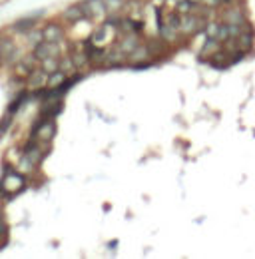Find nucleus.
I'll use <instances>...</instances> for the list:
<instances>
[{
  "label": "nucleus",
  "mask_w": 255,
  "mask_h": 259,
  "mask_svg": "<svg viewBox=\"0 0 255 259\" xmlns=\"http://www.w3.org/2000/svg\"><path fill=\"white\" fill-rule=\"evenodd\" d=\"M24 186H26L24 174H20V172H8V174L4 176V180L0 182V192H2L6 198H10V196L18 194Z\"/></svg>",
  "instance_id": "obj_1"
},
{
  "label": "nucleus",
  "mask_w": 255,
  "mask_h": 259,
  "mask_svg": "<svg viewBox=\"0 0 255 259\" xmlns=\"http://www.w3.org/2000/svg\"><path fill=\"white\" fill-rule=\"evenodd\" d=\"M56 136V124L54 120H38L36 122V128L32 132V138L38 140V142H44V144H50Z\"/></svg>",
  "instance_id": "obj_2"
},
{
  "label": "nucleus",
  "mask_w": 255,
  "mask_h": 259,
  "mask_svg": "<svg viewBox=\"0 0 255 259\" xmlns=\"http://www.w3.org/2000/svg\"><path fill=\"white\" fill-rule=\"evenodd\" d=\"M206 18L198 16V14H184L182 22H180V34H196L204 28Z\"/></svg>",
  "instance_id": "obj_3"
},
{
  "label": "nucleus",
  "mask_w": 255,
  "mask_h": 259,
  "mask_svg": "<svg viewBox=\"0 0 255 259\" xmlns=\"http://www.w3.org/2000/svg\"><path fill=\"white\" fill-rule=\"evenodd\" d=\"M34 56L42 62V60H48V58H58L60 56V46H58V42H40V44H36V48H34Z\"/></svg>",
  "instance_id": "obj_4"
},
{
  "label": "nucleus",
  "mask_w": 255,
  "mask_h": 259,
  "mask_svg": "<svg viewBox=\"0 0 255 259\" xmlns=\"http://www.w3.org/2000/svg\"><path fill=\"white\" fill-rule=\"evenodd\" d=\"M222 20H224V24H230V26H246L248 24L244 8H240V6H230L228 10H224Z\"/></svg>",
  "instance_id": "obj_5"
},
{
  "label": "nucleus",
  "mask_w": 255,
  "mask_h": 259,
  "mask_svg": "<svg viewBox=\"0 0 255 259\" xmlns=\"http://www.w3.org/2000/svg\"><path fill=\"white\" fill-rule=\"evenodd\" d=\"M152 58V48L150 46H138L132 54H130V62L134 64V66H140V68H144V66H148V60Z\"/></svg>",
  "instance_id": "obj_6"
},
{
  "label": "nucleus",
  "mask_w": 255,
  "mask_h": 259,
  "mask_svg": "<svg viewBox=\"0 0 255 259\" xmlns=\"http://www.w3.org/2000/svg\"><path fill=\"white\" fill-rule=\"evenodd\" d=\"M234 40H236V48H238L240 52H246V54H248V50L254 48V32H252V28H246V30H244L240 36H236Z\"/></svg>",
  "instance_id": "obj_7"
},
{
  "label": "nucleus",
  "mask_w": 255,
  "mask_h": 259,
  "mask_svg": "<svg viewBox=\"0 0 255 259\" xmlns=\"http://www.w3.org/2000/svg\"><path fill=\"white\" fill-rule=\"evenodd\" d=\"M118 46H120V50H122L124 54H132V52L140 46L138 32H128V34H124V36H122V42H120Z\"/></svg>",
  "instance_id": "obj_8"
},
{
  "label": "nucleus",
  "mask_w": 255,
  "mask_h": 259,
  "mask_svg": "<svg viewBox=\"0 0 255 259\" xmlns=\"http://www.w3.org/2000/svg\"><path fill=\"white\" fill-rule=\"evenodd\" d=\"M48 72H44V70H34L30 76H28V88H32V90H36V88H42V86H48Z\"/></svg>",
  "instance_id": "obj_9"
},
{
  "label": "nucleus",
  "mask_w": 255,
  "mask_h": 259,
  "mask_svg": "<svg viewBox=\"0 0 255 259\" xmlns=\"http://www.w3.org/2000/svg\"><path fill=\"white\" fill-rule=\"evenodd\" d=\"M36 60H38V58H36L34 54H32V56H26V58H24V60H22V62L16 66V74H18V76H24V78H28V76L34 72Z\"/></svg>",
  "instance_id": "obj_10"
},
{
  "label": "nucleus",
  "mask_w": 255,
  "mask_h": 259,
  "mask_svg": "<svg viewBox=\"0 0 255 259\" xmlns=\"http://www.w3.org/2000/svg\"><path fill=\"white\" fill-rule=\"evenodd\" d=\"M42 32H44V40L46 42H60L64 38V30L58 24H48Z\"/></svg>",
  "instance_id": "obj_11"
},
{
  "label": "nucleus",
  "mask_w": 255,
  "mask_h": 259,
  "mask_svg": "<svg viewBox=\"0 0 255 259\" xmlns=\"http://www.w3.org/2000/svg\"><path fill=\"white\" fill-rule=\"evenodd\" d=\"M220 50H222V40H218V38H208L206 46L200 50V56H202V58H212V56H216Z\"/></svg>",
  "instance_id": "obj_12"
},
{
  "label": "nucleus",
  "mask_w": 255,
  "mask_h": 259,
  "mask_svg": "<svg viewBox=\"0 0 255 259\" xmlns=\"http://www.w3.org/2000/svg\"><path fill=\"white\" fill-rule=\"evenodd\" d=\"M124 52L120 50V46H116V48H112L110 52H108V56H106V66H122L126 60H124Z\"/></svg>",
  "instance_id": "obj_13"
},
{
  "label": "nucleus",
  "mask_w": 255,
  "mask_h": 259,
  "mask_svg": "<svg viewBox=\"0 0 255 259\" xmlns=\"http://www.w3.org/2000/svg\"><path fill=\"white\" fill-rule=\"evenodd\" d=\"M16 44L12 40H2L0 42V58L2 60H12L16 56Z\"/></svg>",
  "instance_id": "obj_14"
},
{
  "label": "nucleus",
  "mask_w": 255,
  "mask_h": 259,
  "mask_svg": "<svg viewBox=\"0 0 255 259\" xmlns=\"http://www.w3.org/2000/svg\"><path fill=\"white\" fill-rule=\"evenodd\" d=\"M70 60H72V64H74L76 70H82V68H86L90 64V58H88L86 50L84 52H72L70 54Z\"/></svg>",
  "instance_id": "obj_15"
},
{
  "label": "nucleus",
  "mask_w": 255,
  "mask_h": 259,
  "mask_svg": "<svg viewBox=\"0 0 255 259\" xmlns=\"http://www.w3.org/2000/svg\"><path fill=\"white\" fill-rule=\"evenodd\" d=\"M66 80H68V74L62 72V70H58V72H54V74L48 76V88H50V90H56V88H60Z\"/></svg>",
  "instance_id": "obj_16"
},
{
  "label": "nucleus",
  "mask_w": 255,
  "mask_h": 259,
  "mask_svg": "<svg viewBox=\"0 0 255 259\" xmlns=\"http://www.w3.org/2000/svg\"><path fill=\"white\" fill-rule=\"evenodd\" d=\"M38 16H42V12L36 14V16H32V18H26V20L16 22V24H14V30H16V32H30V30H34V28H36V18H38Z\"/></svg>",
  "instance_id": "obj_17"
},
{
  "label": "nucleus",
  "mask_w": 255,
  "mask_h": 259,
  "mask_svg": "<svg viewBox=\"0 0 255 259\" xmlns=\"http://www.w3.org/2000/svg\"><path fill=\"white\" fill-rule=\"evenodd\" d=\"M84 16H86V12L82 10V6H72V8H68L64 12V18L70 20V22H80Z\"/></svg>",
  "instance_id": "obj_18"
},
{
  "label": "nucleus",
  "mask_w": 255,
  "mask_h": 259,
  "mask_svg": "<svg viewBox=\"0 0 255 259\" xmlns=\"http://www.w3.org/2000/svg\"><path fill=\"white\" fill-rule=\"evenodd\" d=\"M42 70L48 72V74H54L60 70V58H48V60H42Z\"/></svg>",
  "instance_id": "obj_19"
},
{
  "label": "nucleus",
  "mask_w": 255,
  "mask_h": 259,
  "mask_svg": "<svg viewBox=\"0 0 255 259\" xmlns=\"http://www.w3.org/2000/svg\"><path fill=\"white\" fill-rule=\"evenodd\" d=\"M34 164L26 158V156H22V160H20V164H18V170H20V174H32L34 172Z\"/></svg>",
  "instance_id": "obj_20"
},
{
  "label": "nucleus",
  "mask_w": 255,
  "mask_h": 259,
  "mask_svg": "<svg viewBox=\"0 0 255 259\" xmlns=\"http://www.w3.org/2000/svg\"><path fill=\"white\" fill-rule=\"evenodd\" d=\"M220 30H222V24H216V22H210V24H206L208 38H218V40H220Z\"/></svg>",
  "instance_id": "obj_21"
},
{
  "label": "nucleus",
  "mask_w": 255,
  "mask_h": 259,
  "mask_svg": "<svg viewBox=\"0 0 255 259\" xmlns=\"http://www.w3.org/2000/svg\"><path fill=\"white\" fill-rule=\"evenodd\" d=\"M192 8H194V2L192 0H182L176 4V10L184 16V14H192Z\"/></svg>",
  "instance_id": "obj_22"
},
{
  "label": "nucleus",
  "mask_w": 255,
  "mask_h": 259,
  "mask_svg": "<svg viewBox=\"0 0 255 259\" xmlns=\"http://www.w3.org/2000/svg\"><path fill=\"white\" fill-rule=\"evenodd\" d=\"M28 38H30V42L32 44H40V42H44V32H40V30H30L28 32Z\"/></svg>",
  "instance_id": "obj_23"
},
{
  "label": "nucleus",
  "mask_w": 255,
  "mask_h": 259,
  "mask_svg": "<svg viewBox=\"0 0 255 259\" xmlns=\"http://www.w3.org/2000/svg\"><path fill=\"white\" fill-rule=\"evenodd\" d=\"M60 70L68 74V72H72V70H76V68H74V64H72V60H70V58H64V60L60 62Z\"/></svg>",
  "instance_id": "obj_24"
},
{
  "label": "nucleus",
  "mask_w": 255,
  "mask_h": 259,
  "mask_svg": "<svg viewBox=\"0 0 255 259\" xmlns=\"http://www.w3.org/2000/svg\"><path fill=\"white\" fill-rule=\"evenodd\" d=\"M104 4H106L108 10H114V8H118L122 4V0H104Z\"/></svg>",
  "instance_id": "obj_25"
},
{
  "label": "nucleus",
  "mask_w": 255,
  "mask_h": 259,
  "mask_svg": "<svg viewBox=\"0 0 255 259\" xmlns=\"http://www.w3.org/2000/svg\"><path fill=\"white\" fill-rule=\"evenodd\" d=\"M208 6H220V4H224V0H204Z\"/></svg>",
  "instance_id": "obj_26"
},
{
  "label": "nucleus",
  "mask_w": 255,
  "mask_h": 259,
  "mask_svg": "<svg viewBox=\"0 0 255 259\" xmlns=\"http://www.w3.org/2000/svg\"><path fill=\"white\" fill-rule=\"evenodd\" d=\"M192 2H198V0H192Z\"/></svg>",
  "instance_id": "obj_27"
}]
</instances>
